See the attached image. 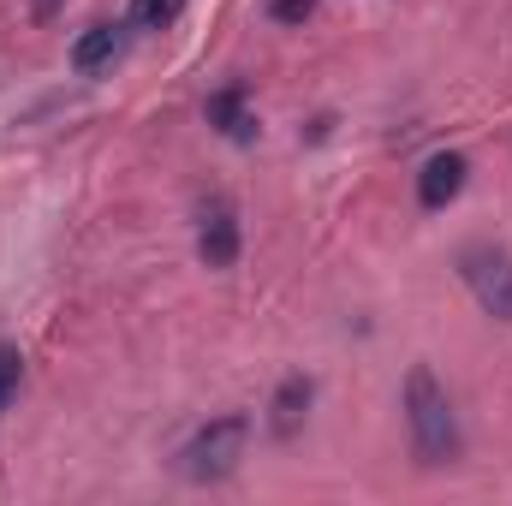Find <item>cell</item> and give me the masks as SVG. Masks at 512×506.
Returning a JSON list of instances; mask_svg holds the SVG:
<instances>
[{"mask_svg": "<svg viewBox=\"0 0 512 506\" xmlns=\"http://www.w3.org/2000/svg\"><path fill=\"white\" fill-rule=\"evenodd\" d=\"M405 423H411V453L423 465H453L459 459V417L447 387L435 381V370H411L405 376Z\"/></svg>", "mask_w": 512, "mask_h": 506, "instance_id": "obj_1", "label": "cell"}, {"mask_svg": "<svg viewBox=\"0 0 512 506\" xmlns=\"http://www.w3.org/2000/svg\"><path fill=\"white\" fill-rule=\"evenodd\" d=\"M310 381L304 376H286L280 381V393H274V405H268V429H274V441H292L298 429H304V411H310Z\"/></svg>", "mask_w": 512, "mask_h": 506, "instance_id": "obj_6", "label": "cell"}, {"mask_svg": "<svg viewBox=\"0 0 512 506\" xmlns=\"http://www.w3.org/2000/svg\"><path fill=\"white\" fill-rule=\"evenodd\" d=\"M120 48H126V30H120V24H96V30H84V36L72 42V66H78V72H102V66L120 60Z\"/></svg>", "mask_w": 512, "mask_h": 506, "instance_id": "obj_7", "label": "cell"}, {"mask_svg": "<svg viewBox=\"0 0 512 506\" xmlns=\"http://www.w3.org/2000/svg\"><path fill=\"white\" fill-rule=\"evenodd\" d=\"M197 251H203L209 268H233V256H239V221H233V203H227V197H209V203H203Z\"/></svg>", "mask_w": 512, "mask_h": 506, "instance_id": "obj_5", "label": "cell"}, {"mask_svg": "<svg viewBox=\"0 0 512 506\" xmlns=\"http://www.w3.org/2000/svg\"><path fill=\"white\" fill-rule=\"evenodd\" d=\"M459 268H465V286L477 292V304L489 316L512 322V256L495 251V245H477V251L459 256Z\"/></svg>", "mask_w": 512, "mask_h": 506, "instance_id": "obj_3", "label": "cell"}, {"mask_svg": "<svg viewBox=\"0 0 512 506\" xmlns=\"http://www.w3.org/2000/svg\"><path fill=\"white\" fill-rule=\"evenodd\" d=\"M245 435H251L245 417H215L209 429H197L191 447L179 453V459H185V477H191V483H221V477L245 459Z\"/></svg>", "mask_w": 512, "mask_h": 506, "instance_id": "obj_2", "label": "cell"}, {"mask_svg": "<svg viewBox=\"0 0 512 506\" xmlns=\"http://www.w3.org/2000/svg\"><path fill=\"white\" fill-rule=\"evenodd\" d=\"M179 6H185V0H137V6H131V24H137V30H161V24L179 18Z\"/></svg>", "mask_w": 512, "mask_h": 506, "instance_id": "obj_9", "label": "cell"}, {"mask_svg": "<svg viewBox=\"0 0 512 506\" xmlns=\"http://www.w3.org/2000/svg\"><path fill=\"white\" fill-rule=\"evenodd\" d=\"M268 12H274L280 24H304V18L316 12V0H268Z\"/></svg>", "mask_w": 512, "mask_h": 506, "instance_id": "obj_11", "label": "cell"}, {"mask_svg": "<svg viewBox=\"0 0 512 506\" xmlns=\"http://www.w3.org/2000/svg\"><path fill=\"white\" fill-rule=\"evenodd\" d=\"M465 173H471V167H465V155H459V149L429 155V161H423V173H417V203H423V209H447V203L465 191Z\"/></svg>", "mask_w": 512, "mask_h": 506, "instance_id": "obj_4", "label": "cell"}, {"mask_svg": "<svg viewBox=\"0 0 512 506\" xmlns=\"http://www.w3.org/2000/svg\"><path fill=\"white\" fill-rule=\"evenodd\" d=\"M18 376H24V358H18L12 346H0V411L12 405V393H18Z\"/></svg>", "mask_w": 512, "mask_h": 506, "instance_id": "obj_10", "label": "cell"}, {"mask_svg": "<svg viewBox=\"0 0 512 506\" xmlns=\"http://www.w3.org/2000/svg\"><path fill=\"white\" fill-rule=\"evenodd\" d=\"M209 126H221L233 143H245L256 131L251 108H245V90H221V96H209Z\"/></svg>", "mask_w": 512, "mask_h": 506, "instance_id": "obj_8", "label": "cell"}]
</instances>
